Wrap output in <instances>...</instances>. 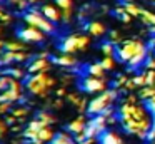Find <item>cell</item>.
Segmentation results:
<instances>
[{
	"instance_id": "15",
	"label": "cell",
	"mask_w": 155,
	"mask_h": 144,
	"mask_svg": "<svg viewBox=\"0 0 155 144\" xmlns=\"http://www.w3.org/2000/svg\"><path fill=\"white\" fill-rule=\"evenodd\" d=\"M48 67H50V62H48L47 57L38 55L37 59L28 65V72H30V74H37V72H42V70H48Z\"/></svg>"
},
{
	"instance_id": "47",
	"label": "cell",
	"mask_w": 155,
	"mask_h": 144,
	"mask_svg": "<svg viewBox=\"0 0 155 144\" xmlns=\"http://www.w3.org/2000/svg\"><path fill=\"white\" fill-rule=\"evenodd\" d=\"M55 94H57V97H64V96H67V90H65V87H58L55 90Z\"/></svg>"
},
{
	"instance_id": "25",
	"label": "cell",
	"mask_w": 155,
	"mask_h": 144,
	"mask_svg": "<svg viewBox=\"0 0 155 144\" xmlns=\"http://www.w3.org/2000/svg\"><path fill=\"white\" fill-rule=\"evenodd\" d=\"M124 7H125V10H127V12L130 13L132 17H140V10H142V9L137 5V3H134V2H127Z\"/></svg>"
},
{
	"instance_id": "7",
	"label": "cell",
	"mask_w": 155,
	"mask_h": 144,
	"mask_svg": "<svg viewBox=\"0 0 155 144\" xmlns=\"http://www.w3.org/2000/svg\"><path fill=\"white\" fill-rule=\"evenodd\" d=\"M18 37H20L24 42H28V44H38V42H44L45 39V32H42L40 29L37 27H25V29H20L18 30Z\"/></svg>"
},
{
	"instance_id": "5",
	"label": "cell",
	"mask_w": 155,
	"mask_h": 144,
	"mask_svg": "<svg viewBox=\"0 0 155 144\" xmlns=\"http://www.w3.org/2000/svg\"><path fill=\"white\" fill-rule=\"evenodd\" d=\"M107 117L104 116V114H97V116H94L90 121L87 122V127H85L84 134L85 137H97L100 136L102 132L105 131V127H107Z\"/></svg>"
},
{
	"instance_id": "57",
	"label": "cell",
	"mask_w": 155,
	"mask_h": 144,
	"mask_svg": "<svg viewBox=\"0 0 155 144\" xmlns=\"http://www.w3.org/2000/svg\"><path fill=\"white\" fill-rule=\"evenodd\" d=\"M0 35H2V29H0Z\"/></svg>"
},
{
	"instance_id": "51",
	"label": "cell",
	"mask_w": 155,
	"mask_h": 144,
	"mask_svg": "<svg viewBox=\"0 0 155 144\" xmlns=\"http://www.w3.org/2000/svg\"><path fill=\"white\" fill-rule=\"evenodd\" d=\"M94 139H95V137H87L82 144H94Z\"/></svg>"
},
{
	"instance_id": "26",
	"label": "cell",
	"mask_w": 155,
	"mask_h": 144,
	"mask_svg": "<svg viewBox=\"0 0 155 144\" xmlns=\"http://www.w3.org/2000/svg\"><path fill=\"white\" fill-rule=\"evenodd\" d=\"M37 117H38V119H42V121H45V122L50 124V126L55 122V121H57L54 114H52V112H47V111H40V112L37 114Z\"/></svg>"
},
{
	"instance_id": "32",
	"label": "cell",
	"mask_w": 155,
	"mask_h": 144,
	"mask_svg": "<svg viewBox=\"0 0 155 144\" xmlns=\"http://www.w3.org/2000/svg\"><path fill=\"white\" fill-rule=\"evenodd\" d=\"M55 3L58 5V9L60 10H67V9H74V3H72V0H55Z\"/></svg>"
},
{
	"instance_id": "50",
	"label": "cell",
	"mask_w": 155,
	"mask_h": 144,
	"mask_svg": "<svg viewBox=\"0 0 155 144\" xmlns=\"http://www.w3.org/2000/svg\"><path fill=\"white\" fill-rule=\"evenodd\" d=\"M147 47H148V49H155V35H153V37H152V39H150V40H148V44H147Z\"/></svg>"
},
{
	"instance_id": "8",
	"label": "cell",
	"mask_w": 155,
	"mask_h": 144,
	"mask_svg": "<svg viewBox=\"0 0 155 144\" xmlns=\"http://www.w3.org/2000/svg\"><path fill=\"white\" fill-rule=\"evenodd\" d=\"M54 136H55V132H54V129L50 127V124H48V126L42 127V129L38 131L37 137L30 139V142L32 144H50L52 139H54Z\"/></svg>"
},
{
	"instance_id": "4",
	"label": "cell",
	"mask_w": 155,
	"mask_h": 144,
	"mask_svg": "<svg viewBox=\"0 0 155 144\" xmlns=\"http://www.w3.org/2000/svg\"><path fill=\"white\" fill-rule=\"evenodd\" d=\"M24 20L28 23V25L37 27V29H40L42 32H45V33H54L55 32L54 22H50L44 13L38 12V10H35V9H32L30 12H27V13H24Z\"/></svg>"
},
{
	"instance_id": "22",
	"label": "cell",
	"mask_w": 155,
	"mask_h": 144,
	"mask_svg": "<svg viewBox=\"0 0 155 144\" xmlns=\"http://www.w3.org/2000/svg\"><path fill=\"white\" fill-rule=\"evenodd\" d=\"M88 45H90V37L82 35V33H77V47H78V50H85Z\"/></svg>"
},
{
	"instance_id": "28",
	"label": "cell",
	"mask_w": 155,
	"mask_h": 144,
	"mask_svg": "<svg viewBox=\"0 0 155 144\" xmlns=\"http://www.w3.org/2000/svg\"><path fill=\"white\" fill-rule=\"evenodd\" d=\"M5 74H8V76H12L14 79H22V77L25 76V72H22V69H17V67H8L7 70H4Z\"/></svg>"
},
{
	"instance_id": "43",
	"label": "cell",
	"mask_w": 155,
	"mask_h": 144,
	"mask_svg": "<svg viewBox=\"0 0 155 144\" xmlns=\"http://www.w3.org/2000/svg\"><path fill=\"white\" fill-rule=\"evenodd\" d=\"M132 19H134V17H132L130 13L127 12V10H125V12L120 15V20H122V22H125V23H130V20H132Z\"/></svg>"
},
{
	"instance_id": "3",
	"label": "cell",
	"mask_w": 155,
	"mask_h": 144,
	"mask_svg": "<svg viewBox=\"0 0 155 144\" xmlns=\"http://www.w3.org/2000/svg\"><path fill=\"white\" fill-rule=\"evenodd\" d=\"M145 47V44L142 40H137V39H128V40H122L120 45L115 49V55H117L118 62H125L128 64V60L138 52V50Z\"/></svg>"
},
{
	"instance_id": "30",
	"label": "cell",
	"mask_w": 155,
	"mask_h": 144,
	"mask_svg": "<svg viewBox=\"0 0 155 144\" xmlns=\"http://www.w3.org/2000/svg\"><path fill=\"white\" fill-rule=\"evenodd\" d=\"M10 80H12V76H8V74H5V76H0V90L8 89V84H10Z\"/></svg>"
},
{
	"instance_id": "11",
	"label": "cell",
	"mask_w": 155,
	"mask_h": 144,
	"mask_svg": "<svg viewBox=\"0 0 155 144\" xmlns=\"http://www.w3.org/2000/svg\"><path fill=\"white\" fill-rule=\"evenodd\" d=\"M60 50L65 54H75L78 50L77 47V33H72V35L65 37L60 44Z\"/></svg>"
},
{
	"instance_id": "53",
	"label": "cell",
	"mask_w": 155,
	"mask_h": 144,
	"mask_svg": "<svg viewBox=\"0 0 155 144\" xmlns=\"http://www.w3.org/2000/svg\"><path fill=\"white\" fill-rule=\"evenodd\" d=\"M148 32H150V33H153V35H155V25H150V29H148Z\"/></svg>"
},
{
	"instance_id": "13",
	"label": "cell",
	"mask_w": 155,
	"mask_h": 144,
	"mask_svg": "<svg viewBox=\"0 0 155 144\" xmlns=\"http://www.w3.org/2000/svg\"><path fill=\"white\" fill-rule=\"evenodd\" d=\"M98 141H100V144H125L124 139L115 131H104L98 136Z\"/></svg>"
},
{
	"instance_id": "52",
	"label": "cell",
	"mask_w": 155,
	"mask_h": 144,
	"mask_svg": "<svg viewBox=\"0 0 155 144\" xmlns=\"http://www.w3.org/2000/svg\"><path fill=\"white\" fill-rule=\"evenodd\" d=\"M7 2H8V3H12V5H17V3L20 2V0H7Z\"/></svg>"
},
{
	"instance_id": "9",
	"label": "cell",
	"mask_w": 155,
	"mask_h": 144,
	"mask_svg": "<svg viewBox=\"0 0 155 144\" xmlns=\"http://www.w3.org/2000/svg\"><path fill=\"white\" fill-rule=\"evenodd\" d=\"M42 13H44L45 17H47L50 22L57 23L62 20V10L58 9V5L55 3V5H52V3H47V5L42 7Z\"/></svg>"
},
{
	"instance_id": "6",
	"label": "cell",
	"mask_w": 155,
	"mask_h": 144,
	"mask_svg": "<svg viewBox=\"0 0 155 144\" xmlns=\"http://www.w3.org/2000/svg\"><path fill=\"white\" fill-rule=\"evenodd\" d=\"M82 89L88 94H100L107 89V80H105L104 77L88 76L82 80Z\"/></svg>"
},
{
	"instance_id": "37",
	"label": "cell",
	"mask_w": 155,
	"mask_h": 144,
	"mask_svg": "<svg viewBox=\"0 0 155 144\" xmlns=\"http://www.w3.org/2000/svg\"><path fill=\"white\" fill-rule=\"evenodd\" d=\"M87 107H88V99H84V97H82L80 102H78V106H77L78 112H80V114H85V112H87Z\"/></svg>"
},
{
	"instance_id": "40",
	"label": "cell",
	"mask_w": 155,
	"mask_h": 144,
	"mask_svg": "<svg viewBox=\"0 0 155 144\" xmlns=\"http://www.w3.org/2000/svg\"><path fill=\"white\" fill-rule=\"evenodd\" d=\"M143 65L147 67V69H155V57H147Z\"/></svg>"
},
{
	"instance_id": "46",
	"label": "cell",
	"mask_w": 155,
	"mask_h": 144,
	"mask_svg": "<svg viewBox=\"0 0 155 144\" xmlns=\"http://www.w3.org/2000/svg\"><path fill=\"white\" fill-rule=\"evenodd\" d=\"M147 141H148V142H153V141H155V127H152V129L148 131V134H147Z\"/></svg>"
},
{
	"instance_id": "45",
	"label": "cell",
	"mask_w": 155,
	"mask_h": 144,
	"mask_svg": "<svg viewBox=\"0 0 155 144\" xmlns=\"http://www.w3.org/2000/svg\"><path fill=\"white\" fill-rule=\"evenodd\" d=\"M28 5H30V3H28V0H20V2L17 3V9L18 10H25Z\"/></svg>"
},
{
	"instance_id": "41",
	"label": "cell",
	"mask_w": 155,
	"mask_h": 144,
	"mask_svg": "<svg viewBox=\"0 0 155 144\" xmlns=\"http://www.w3.org/2000/svg\"><path fill=\"white\" fill-rule=\"evenodd\" d=\"M5 121H7V124H8V126H14L15 122H18V119H17V117H15L12 112H10V114H7V117H5Z\"/></svg>"
},
{
	"instance_id": "1",
	"label": "cell",
	"mask_w": 155,
	"mask_h": 144,
	"mask_svg": "<svg viewBox=\"0 0 155 144\" xmlns=\"http://www.w3.org/2000/svg\"><path fill=\"white\" fill-rule=\"evenodd\" d=\"M54 86H55V79L54 77H48L47 70L32 74L27 79V84H25L28 92L34 94V96H38V97H47Z\"/></svg>"
},
{
	"instance_id": "19",
	"label": "cell",
	"mask_w": 155,
	"mask_h": 144,
	"mask_svg": "<svg viewBox=\"0 0 155 144\" xmlns=\"http://www.w3.org/2000/svg\"><path fill=\"white\" fill-rule=\"evenodd\" d=\"M140 17H142V22L147 23L148 27L155 25V13L153 12H150V10H147V9H142L140 10Z\"/></svg>"
},
{
	"instance_id": "18",
	"label": "cell",
	"mask_w": 155,
	"mask_h": 144,
	"mask_svg": "<svg viewBox=\"0 0 155 144\" xmlns=\"http://www.w3.org/2000/svg\"><path fill=\"white\" fill-rule=\"evenodd\" d=\"M87 72H88V76L104 77L105 69H104V65H102V62H95V64H90V65L87 67Z\"/></svg>"
},
{
	"instance_id": "58",
	"label": "cell",
	"mask_w": 155,
	"mask_h": 144,
	"mask_svg": "<svg viewBox=\"0 0 155 144\" xmlns=\"http://www.w3.org/2000/svg\"><path fill=\"white\" fill-rule=\"evenodd\" d=\"M2 2H4V0H0V3H2Z\"/></svg>"
},
{
	"instance_id": "29",
	"label": "cell",
	"mask_w": 155,
	"mask_h": 144,
	"mask_svg": "<svg viewBox=\"0 0 155 144\" xmlns=\"http://www.w3.org/2000/svg\"><path fill=\"white\" fill-rule=\"evenodd\" d=\"M12 111V102L10 100H4V102H0V116H5Z\"/></svg>"
},
{
	"instance_id": "20",
	"label": "cell",
	"mask_w": 155,
	"mask_h": 144,
	"mask_svg": "<svg viewBox=\"0 0 155 144\" xmlns=\"http://www.w3.org/2000/svg\"><path fill=\"white\" fill-rule=\"evenodd\" d=\"M153 94H155V86H143L138 90V97H140V99H145V100L150 99Z\"/></svg>"
},
{
	"instance_id": "49",
	"label": "cell",
	"mask_w": 155,
	"mask_h": 144,
	"mask_svg": "<svg viewBox=\"0 0 155 144\" xmlns=\"http://www.w3.org/2000/svg\"><path fill=\"white\" fill-rule=\"evenodd\" d=\"M125 102H130V104H137V97L135 96H127V100Z\"/></svg>"
},
{
	"instance_id": "14",
	"label": "cell",
	"mask_w": 155,
	"mask_h": 144,
	"mask_svg": "<svg viewBox=\"0 0 155 144\" xmlns=\"http://www.w3.org/2000/svg\"><path fill=\"white\" fill-rule=\"evenodd\" d=\"M147 57H148V54H147V45H145V47H142V49L138 50V52L135 54L130 60H128V67H130V70H134V69H137V67L143 65L145 60H147Z\"/></svg>"
},
{
	"instance_id": "24",
	"label": "cell",
	"mask_w": 155,
	"mask_h": 144,
	"mask_svg": "<svg viewBox=\"0 0 155 144\" xmlns=\"http://www.w3.org/2000/svg\"><path fill=\"white\" fill-rule=\"evenodd\" d=\"M10 112L14 114V116L17 117L18 121H24L25 117L28 116V107H24V106H20V107H15V109H12Z\"/></svg>"
},
{
	"instance_id": "34",
	"label": "cell",
	"mask_w": 155,
	"mask_h": 144,
	"mask_svg": "<svg viewBox=\"0 0 155 144\" xmlns=\"http://www.w3.org/2000/svg\"><path fill=\"white\" fill-rule=\"evenodd\" d=\"M80 99H82V97L78 96V94H67V100L72 104V106H75V107L78 106V102H80Z\"/></svg>"
},
{
	"instance_id": "2",
	"label": "cell",
	"mask_w": 155,
	"mask_h": 144,
	"mask_svg": "<svg viewBox=\"0 0 155 144\" xmlns=\"http://www.w3.org/2000/svg\"><path fill=\"white\" fill-rule=\"evenodd\" d=\"M117 89H105L104 92H100L97 97H94V99L88 102V107H87V112L90 114V116H97V114H102V111L107 109V107H110L112 104L117 100Z\"/></svg>"
},
{
	"instance_id": "27",
	"label": "cell",
	"mask_w": 155,
	"mask_h": 144,
	"mask_svg": "<svg viewBox=\"0 0 155 144\" xmlns=\"http://www.w3.org/2000/svg\"><path fill=\"white\" fill-rule=\"evenodd\" d=\"M102 65H104L105 70H114L115 69V59H114V55H104V59H102Z\"/></svg>"
},
{
	"instance_id": "39",
	"label": "cell",
	"mask_w": 155,
	"mask_h": 144,
	"mask_svg": "<svg viewBox=\"0 0 155 144\" xmlns=\"http://www.w3.org/2000/svg\"><path fill=\"white\" fill-rule=\"evenodd\" d=\"M7 131H8V124H7V121L5 119H0V139L7 134Z\"/></svg>"
},
{
	"instance_id": "48",
	"label": "cell",
	"mask_w": 155,
	"mask_h": 144,
	"mask_svg": "<svg viewBox=\"0 0 155 144\" xmlns=\"http://www.w3.org/2000/svg\"><path fill=\"white\" fill-rule=\"evenodd\" d=\"M124 12H125V7H117V9L114 10V13H115V15H118V17H120Z\"/></svg>"
},
{
	"instance_id": "21",
	"label": "cell",
	"mask_w": 155,
	"mask_h": 144,
	"mask_svg": "<svg viewBox=\"0 0 155 144\" xmlns=\"http://www.w3.org/2000/svg\"><path fill=\"white\" fill-rule=\"evenodd\" d=\"M5 50L22 52V50H27V45H24L22 42H5Z\"/></svg>"
},
{
	"instance_id": "16",
	"label": "cell",
	"mask_w": 155,
	"mask_h": 144,
	"mask_svg": "<svg viewBox=\"0 0 155 144\" xmlns=\"http://www.w3.org/2000/svg\"><path fill=\"white\" fill-rule=\"evenodd\" d=\"M85 30H87L90 35L94 37H102L107 33V29H105V25L102 22H97V20H94V22H88L87 25H85Z\"/></svg>"
},
{
	"instance_id": "10",
	"label": "cell",
	"mask_w": 155,
	"mask_h": 144,
	"mask_svg": "<svg viewBox=\"0 0 155 144\" xmlns=\"http://www.w3.org/2000/svg\"><path fill=\"white\" fill-rule=\"evenodd\" d=\"M85 127H87V121H85V116H84V114H80L77 119H74V121H70V122H68L67 131H68L70 134H74V136H75V134L84 132Z\"/></svg>"
},
{
	"instance_id": "38",
	"label": "cell",
	"mask_w": 155,
	"mask_h": 144,
	"mask_svg": "<svg viewBox=\"0 0 155 144\" xmlns=\"http://www.w3.org/2000/svg\"><path fill=\"white\" fill-rule=\"evenodd\" d=\"M134 82L137 87H143L145 86V74H138V76L134 77Z\"/></svg>"
},
{
	"instance_id": "42",
	"label": "cell",
	"mask_w": 155,
	"mask_h": 144,
	"mask_svg": "<svg viewBox=\"0 0 155 144\" xmlns=\"http://www.w3.org/2000/svg\"><path fill=\"white\" fill-rule=\"evenodd\" d=\"M124 89H127V90H134V89H137V86H135L134 79H127V82H125Z\"/></svg>"
},
{
	"instance_id": "17",
	"label": "cell",
	"mask_w": 155,
	"mask_h": 144,
	"mask_svg": "<svg viewBox=\"0 0 155 144\" xmlns=\"http://www.w3.org/2000/svg\"><path fill=\"white\" fill-rule=\"evenodd\" d=\"M122 124H124V131H125V132H128V134H134V136H137L138 131H140L138 121H137V119H134V117H130V119L124 121Z\"/></svg>"
},
{
	"instance_id": "33",
	"label": "cell",
	"mask_w": 155,
	"mask_h": 144,
	"mask_svg": "<svg viewBox=\"0 0 155 144\" xmlns=\"http://www.w3.org/2000/svg\"><path fill=\"white\" fill-rule=\"evenodd\" d=\"M110 42H114L115 45H118V44L122 42V35H120L118 30H112L110 32Z\"/></svg>"
},
{
	"instance_id": "55",
	"label": "cell",
	"mask_w": 155,
	"mask_h": 144,
	"mask_svg": "<svg viewBox=\"0 0 155 144\" xmlns=\"http://www.w3.org/2000/svg\"><path fill=\"white\" fill-rule=\"evenodd\" d=\"M4 49H5V42H2V40H0V52H2Z\"/></svg>"
},
{
	"instance_id": "44",
	"label": "cell",
	"mask_w": 155,
	"mask_h": 144,
	"mask_svg": "<svg viewBox=\"0 0 155 144\" xmlns=\"http://www.w3.org/2000/svg\"><path fill=\"white\" fill-rule=\"evenodd\" d=\"M62 106H64V100H62L60 97H57V99L52 102V109H60Z\"/></svg>"
},
{
	"instance_id": "23",
	"label": "cell",
	"mask_w": 155,
	"mask_h": 144,
	"mask_svg": "<svg viewBox=\"0 0 155 144\" xmlns=\"http://www.w3.org/2000/svg\"><path fill=\"white\" fill-rule=\"evenodd\" d=\"M100 49H102V54H104V55H115V49H117V47H115L114 42H110V40H108V42L102 44Z\"/></svg>"
},
{
	"instance_id": "59",
	"label": "cell",
	"mask_w": 155,
	"mask_h": 144,
	"mask_svg": "<svg viewBox=\"0 0 155 144\" xmlns=\"http://www.w3.org/2000/svg\"><path fill=\"white\" fill-rule=\"evenodd\" d=\"M153 57H155V54H153Z\"/></svg>"
},
{
	"instance_id": "35",
	"label": "cell",
	"mask_w": 155,
	"mask_h": 144,
	"mask_svg": "<svg viewBox=\"0 0 155 144\" xmlns=\"http://www.w3.org/2000/svg\"><path fill=\"white\" fill-rule=\"evenodd\" d=\"M127 79H128V77L125 76V74H122V76H118L117 79L114 80V86H115V89H117V87H124V86H125V82H127Z\"/></svg>"
},
{
	"instance_id": "31",
	"label": "cell",
	"mask_w": 155,
	"mask_h": 144,
	"mask_svg": "<svg viewBox=\"0 0 155 144\" xmlns=\"http://www.w3.org/2000/svg\"><path fill=\"white\" fill-rule=\"evenodd\" d=\"M72 15H74V9L62 10V22H65V23H70V22H72Z\"/></svg>"
},
{
	"instance_id": "54",
	"label": "cell",
	"mask_w": 155,
	"mask_h": 144,
	"mask_svg": "<svg viewBox=\"0 0 155 144\" xmlns=\"http://www.w3.org/2000/svg\"><path fill=\"white\" fill-rule=\"evenodd\" d=\"M12 131H14V132H18V131H20V127H18V126H15V124H14V127H12Z\"/></svg>"
},
{
	"instance_id": "12",
	"label": "cell",
	"mask_w": 155,
	"mask_h": 144,
	"mask_svg": "<svg viewBox=\"0 0 155 144\" xmlns=\"http://www.w3.org/2000/svg\"><path fill=\"white\" fill-rule=\"evenodd\" d=\"M52 62L57 64V65H62V67H67V69H70V67L77 65V59H75L72 54H65L62 52V55H55L52 57Z\"/></svg>"
},
{
	"instance_id": "56",
	"label": "cell",
	"mask_w": 155,
	"mask_h": 144,
	"mask_svg": "<svg viewBox=\"0 0 155 144\" xmlns=\"http://www.w3.org/2000/svg\"><path fill=\"white\" fill-rule=\"evenodd\" d=\"M38 0H28V3H37Z\"/></svg>"
},
{
	"instance_id": "36",
	"label": "cell",
	"mask_w": 155,
	"mask_h": 144,
	"mask_svg": "<svg viewBox=\"0 0 155 144\" xmlns=\"http://www.w3.org/2000/svg\"><path fill=\"white\" fill-rule=\"evenodd\" d=\"M0 22H4V23H10L12 22V15L5 12L2 7H0Z\"/></svg>"
}]
</instances>
